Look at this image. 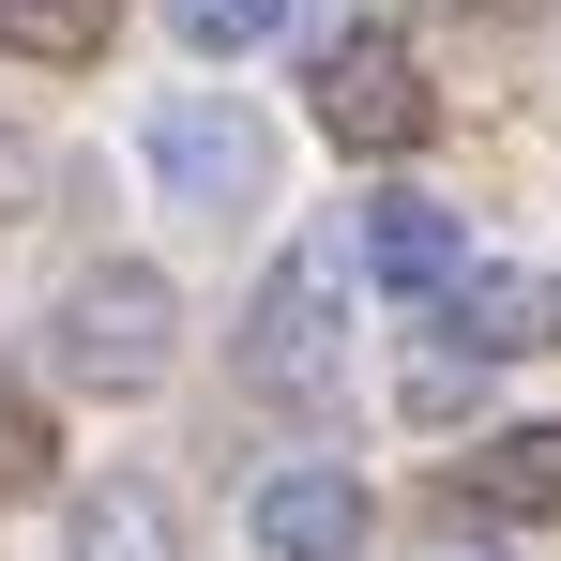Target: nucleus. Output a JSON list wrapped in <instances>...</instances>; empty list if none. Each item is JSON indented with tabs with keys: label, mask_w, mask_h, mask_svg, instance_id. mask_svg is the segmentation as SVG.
Listing matches in <instances>:
<instances>
[{
	"label": "nucleus",
	"mask_w": 561,
	"mask_h": 561,
	"mask_svg": "<svg viewBox=\"0 0 561 561\" xmlns=\"http://www.w3.org/2000/svg\"><path fill=\"white\" fill-rule=\"evenodd\" d=\"M77 561H168V501L152 485H92L77 501Z\"/></svg>",
	"instance_id": "obj_10"
},
{
	"label": "nucleus",
	"mask_w": 561,
	"mask_h": 561,
	"mask_svg": "<svg viewBox=\"0 0 561 561\" xmlns=\"http://www.w3.org/2000/svg\"><path fill=\"white\" fill-rule=\"evenodd\" d=\"M168 350H183V304H168L152 259H92V274L61 288V319H46V365L77 379V394H152Z\"/></svg>",
	"instance_id": "obj_2"
},
{
	"label": "nucleus",
	"mask_w": 561,
	"mask_h": 561,
	"mask_svg": "<svg viewBox=\"0 0 561 561\" xmlns=\"http://www.w3.org/2000/svg\"><path fill=\"white\" fill-rule=\"evenodd\" d=\"M137 152H152V197H168V213H213V228L259 213V183H274V137H259L228 92H168Z\"/></svg>",
	"instance_id": "obj_3"
},
{
	"label": "nucleus",
	"mask_w": 561,
	"mask_h": 561,
	"mask_svg": "<svg viewBox=\"0 0 561 561\" xmlns=\"http://www.w3.org/2000/svg\"><path fill=\"white\" fill-rule=\"evenodd\" d=\"M470 501H485V516H561V425H501V440H470Z\"/></svg>",
	"instance_id": "obj_8"
},
{
	"label": "nucleus",
	"mask_w": 561,
	"mask_h": 561,
	"mask_svg": "<svg viewBox=\"0 0 561 561\" xmlns=\"http://www.w3.org/2000/svg\"><path fill=\"white\" fill-rule=\"evenodd\" d=\"M122 0H0V61H106Z\"/></svg>",
	"instance_id": "obj_9"
},
{
	"label": "nucleus",
	"mask_w": 561,
	"mask_h": 561,
	"mask_svg": "<svg viewBox=\"0 0 561 561\" xmlns=\"http://www.w3.org/2000/svg\"><path fill=\"white\" fill-rule=\"evenodd\" d=\"M440 319H456L470 365H501V350H547V334H561V288H547V274H456Z\"/></svg>",
	"instance_id": "obj_7"
},
{
	"label": "nucleus",
	"mask_w": 561,
	"mask_h": 561,
	"mask_svg": "<svg viewBox=\"0 0 561 561\" xmlns=\"http://www.w3.org/2000/svg\"><path fill=\"white\" fill-rule=\"evenodd\" d=\"M350 274H365V259H350L334 228L288 243L274 274H259V304H243V334H228V365L259 379V394H288V410L334 394V365H350Z\"/></svg>",
	"instance_id": "obj_1"
},
{
	"label": "nucleus",
	"mask_w": 561,
	"mask_h": 561,
	"mask_svg": "<svg viewBox=\"0 0 561 561\" xmlns=\"http://www.w3.org/2000/svg\"><path fill=\"white\" fill-rule=\"evenodd\" d=\"M456 561H485V547H456Z\"/></svg>",
	"instance_id": "obj_14"
},
{
	"label": "nucleus",
	"mask_w": 561,
	"mask_h": 561,
	"mask_svg": "<svg viewBox=\"0 0 561 561\" xmlns=\"http://www.w3.org/2000/svg\"><path fill=\"white\" fill-rule=\"evenodd\" d=\"M365 470H334V456H304V470H259V501H243V531H259V561H350L365 547Z\"/></svg>",
	"instance_id": "obj_5"
},
{
	"label": "nucleus",
	"mask_w": 561,
	"mask_h": 561,
	"mask_svg": "<svg viewBox=\"0 0 561 561\" xmlns=\"http://www.w3.org/2000/svg\"><path fill=\"white\" fill-rule=\"evenodd\" d=\"M456 274H470V228L440 213V197H365V288H394V304H440Z\"/></svg>",
	"instance_id": "obj_6"
},
{
	"label": "nucleus",
	"mask_w": 561,
	"mask_h": 561,
	"mask_svg": "<svg viewBox=\"0 0 561 561\" xmlns=\"http://www.w3.org/2000/svg\"><path fill=\"white\" fill-rule=\"evenodd\" d=\"M168 31L228 61V46H274V31H288V0H168Z\"/></svg>",
	"instance_id": "obj_11"
},
{
	"label": "nucleus",
	"mask_w": 561,
	"mask_h": 561,
	"mask_svg": "<svg viewBox=\"0 0 561 561\" xmlns=\"http://www.w3.org/2000/svg\"><path fill=\"white\" fill-rule=\"evenodd\" d=\"M31 485H46V410L0 394V501H31Z\"/></svg>",
	"instance_id": "obj_12"
},
{
	"label": "nucleus",
	"mask_w": 561,
	"mask_h": 561,
	"mask_svg": "<svg viewBox=\"0 0 561 561\" xmlns=\"http://www.w3.org/2000/svg\"><path fill=\"white\" fill-rule=\"evenodd\" d=\"M31 183H46V168H31V137H15V122H0V228H15V213H31Z\"/></svg>",
	"instance_id": "obj_13"
},
{
	"label": "nucleus",
	"mask_w": 561,
	"mask_h": 561,
	"mask_svg": "<svg viewBox=\"0 0 561 561\" xmlns=\"http://www.w3.org/2000/svg\"><path fill=\"white\" fill-rule=\"evenodd\" d=\"M425 122H440V92H425V61H410L394 31L319 46V137H334V152H425Z\"/></svg>",
	"instance_id": "obj_4"
}]
</instances>
